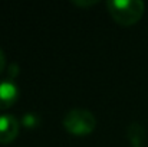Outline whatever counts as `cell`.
<instances>
[{"label": "cell", "instance_id": "cell-2", "mask_svg": "<svg viewBox=\"0 0 148 147\" xmlns=\"http://www.w3.org/2000/svg\"><path fill=\"white\" fill-rule=\"evenodd\" d=\"M63 128L73 136H88L97 127L95 115L85 108H73L62 120Z\"/></svg>", "mask_w": 148, "mask_h": 147}, {"label": "cell", "instance_id": "cell-4", "mask_svg": "<svg viewBox=\"0 0 148 147\" xmlns=\"http://www.w3.org/2000/svg\"><path fill=\"white\" fill-rule=\"evenodd\" d=\"M19 98V90L13 81H0V110L10 108Z\"/></svg>", "mask_w": 148, "mask_h": 147}, {"label": "cell", "instance_id": "cell-6", "mask_svg": "<svg viewBox=\"0 0 148 147\" xmlns=\"http://www.w3.org/2000/svg\"><path fill=\"white\" fill-rule=\"evenodd\" d=\"M20 124H22V127H25L27 130H33L40 124V118L35 112H25L20 120Z\"/></svg>", "mask_w": 148, "mask_h": 147}, {"label": "cell", "instance_id": "cell-9", "mask_svg": "<svg viewBox=\"0 0 148 147\" xmlns=\"http://www.w3.org/2000/svg\"><path fill=\"white\" fill-rule=\"evenodd\" d=\"M4 68H6V56H4V52L0 49V75L3 74Z\"/></svg>", "mask_w": 148, "mask_h": 147}, {"label": "cell", "instance_id": "cell-8", "mask_svg": "<svg viewBox=\"0 0 148 147\" xmlns=\"http://www.w3.org/2000/svg\"><path fill=\"white\" fill-rule=\"evenodd\" d=\"M72 4H75V6H79V7H91V6H94V4H98V0H72L71 1Z\"/></svg>", "mask_w": 148, "mask_h": 147}, {"label": "cell", "instance_id": "cell-1", "mask_svg": "<svg viewBox=\"0 0 148 147\" xmlns=\"http://www.w3.org/2000/svg\"><path fill=\"white\" fill-rule=\"evenodd\" d=\"M106 9L111 17L121 26H132L141 20L145 4L141 0H109Z\"/></svg>", "mask_w": 148, "mask_h": 147}, {"label": "cell", "instance_id": "cell-5", "mask_svg": "<svg viewBox=\"0 0 148 147\" xmlns=\"http://www.w3.org/2000/svg\"><path fill=\"white\" fill-rule=\"evenodd\" d=\"M127 137L134 147H140L143 144V141L145 140V130L141 124L132 123L127 128Z\"/></svg>", "mask_w": 148, "mask_h": 147}, {"label": "cell", "instance_id": "cell-3", "mask_svg": "<svg viewBox=\"0 0 148 147\" xmlns=\"http://www.w3.org/2000/svg\"><path fill=\"white\" fill-rule=\"evenodd\" d=\"M20 130L19 120L12 114H3L0 115V143L9 144L13 140H16Z\"/></svg>", "mask_w": 148, "mask_h": 147}, {"label": "cell", "instance_id": "cell-7", "mask_svg": "<svg viewBox=\"0 0 148 147\" xmlns=\"http://www.w3.org/2000/svg\"><path fill=\"white\" fill-rule=\"evenodd\" d=\"M19 75V65L17 63H10L9 69H7V78L9 81H14V78Z\"/></svg>", "mask_w": 148, "mask_h": 147}]
</instances>
